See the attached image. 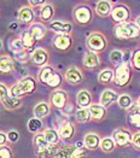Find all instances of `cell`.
<instances>
[{"instance_id":"7402d4cb","label":"cell","mask_w":140,"mask_h":158,"mask_svg":"<svg viewBox=\"0 0 140 158\" xmlns=\"http://www.w3.org/2000/svg\"><path fill=\"white\" fill-rule=\"evenodd\" d=\"M76 102H77V105L80 106V109L89 107L91 106V102H92L91 93L88 91H86V89H81L80 92L77 93Z\"/></svg>"},{"instance_id":"30bf717a","label":"cell","mask_w":140,"mask_h":158,"mask_svg":"<svg viewBox=\"0 0 140 158\" xmlns=\"http://www.w3.org/2000/svg\"><path fill=\"white\" fill-rule=\"evenodd\" d=\"M132 134L126 129H117L112 133V139L115 144L118 146H126L132 143Z\"/></svg>"},{"instance_id":"484cf974","label":"cell","mask_w":140,"mask_h":158,"mask_svg":"<svg viewBox=\"0 0 140 158\" xmlns=\"http://www.w3.org/2000/svg\"><path fill=\"white\" fill-rule=\"evenodd\" d=\"M21 40H22V42H23V45H24L27 51L33 50V48L35 47V45H36V41H38V40L33 36V34H32L29 30H24V31L22 33Z\"/></svg>"},{"instance_id":"4fadbf2b","label":"cell","mask_w":140,"mask_h":158,"mask_svg":"<svg viewBox=\"0 0 140 158\" xmlns=\"http://www.w3.org/2000/svg\"><path fill=\"white\" fill-rule=\"evenodd\" d=\"M100 143L102 139L97 133H88L83 138V144L87 150H97L98 147H100Z\"/></svg>"},{"instance_id":"836d02e7","label":"cell","mask_w":140,"mask_h":158,"mask_svg":"<svg viewBox=\"0 0 140 158\" xmlns=\"http://www.w3.org/2000/svg\"><path fill=\"white\" fill-rule=\"evenodd\" d=\"M116 147L114 139L112 138H104L102 139V143H100V148L104 153H111Z\"/></svg>"},{"instance_id":"ac0fdd59","label":"cell","mask_w":140,"mask_h":158,"mask_svg":"<svg viewBox=\"0 0 140 158\" xmlns=\"http://www.w3.org/2000/svg\"><path fill=\"white\" fill-rule=\"evenodd\" d=\"M118 97L120 95H117V93L112 91V89H105L102 93V95H100V105H103L106 109L108 106H110L112 103L117 102Z\"/></svg>"},{"instance_id":"f907efd6","label":"cell","mask_w":140,"mask_h":158,"mask_svg":"<svg viewBox=\"0 0 140 158\" xmlns=\"http://www.w3.org/2000/svg\"><path fill=\"white\" fill-rule=\"evenodd\" d=\"M9 29H10V30H16V29H17V23L10 24V26H9Z\"/></svg>"},{"instance_id":"277c9868","label":"cell","mask_w":140,"mask_h":158,"mask_svg":"<svg viewBox=\"0 0 140 158\" xmlns=\"http://www.w3.org/2000/svg\"><path fill=\"white\" fill-rule=\"evenodd\" d=\"M130 79H132V71H130V68L128 64L123 63L116 68L114 77V82L116 83V86L125 87L129 83Z\"/></svg>"},{"instance_id":"e0dca14e","label":"cell","mask_w":140,"mask_h":158,"mask_svg":"<svg viewBox=\"0 0 140 158\" xmlns=\"http://www.w3.org/2000/svg\"><path fill=\"white\" fill-rule=\"evenodd\" d=\"M100 64V58L98 56V53L92 52V51H87L85 53L83 57V65L87 69H95L97 66Z\"/></svg>"},{"instance_id":"ffe728a7","label":"cell","mask_w":140,"mask_h":158,"mask_svg":"<svg viewBox=\"0 0 140 158\" xmlns=\"http://www.w3.org/2000/svg\"><path fill=\"white\" fill-rule=\"evenodd\" d=\"M33 112H34V115H35V117H36V118H39V119L45 118V117H46V116H49V115H50V112H51L50 104H49V103H46V102H40V103H38L36 105L34 106Z\"/></svg>"},{"instance_id":"74e56055","label":"cell","mask_w":140,"mask_h":158,"mask_svg":"<svg viewBox=\"0 0 140 158\" xmlns=\"http://www.w3.org/2000/svg\"><path fill=\"white\" fill-rule=\"evenodd\" d=\"M10 50H12L16 54H19V53L27 51L24 45H23V42H22V40H21V38H19V39H15L10 42Z\"/></svg>"},{"instance_id":"8fae6325","label":"cell","mask_w":140,"mask_h":158,"mask_svg":"<svg viewBox=\"0 0 140 158\" xmlns=\"http://www.w3.org/2000/svg\"><path fill=\"white\" fill-rule=\"evenodd\" d=\"M50 29L57 33V35H70L73 27L70 23L62 22V21H53L50 23Z\"/></svg>"},{"instance_id":"2e32d148","label":"cell","mask_w":140,"mask_h":158,"mask_svg":"<svg viewBox=\"0 0 140 158\" xmlns=\"http://www.w3.org/2000/svg\"><path fill=\"white\" fill-rule=\"evenodd\" d=\"M112 10V2L109 0H100L95 5V12L100 17H108L109 15H111Z\"/></svg>"},{"instance_id":"d4e9b609","label":"cell","mask_w":140,"mask_h":158,"mask_svg":"<svg viewBox=\"0 0 140 158\" xmlns=\"http://www.w3.org/2000/svg\"><path fill=\"white\" fill-rule=\"evenodd\" d=\"M89 112H91V116L93 119H97V121H100L105 117L106 115V109L100 104H91V106L88 107Z\"/></svg>"},{"instance_id":"681fc988","label":"cell","mask_w":140,"mask_h":158,"mask_svg":"<svg viewBox=\"0 0 140 158\" xmlns=\"http://www.w3.org/2000/svg\"><path fill=\"white\" fill-rule=\"evenodd\" d=\"M132 57H133V56H132V52H130V51H125V52H123V63L128 64V62H129V59H130Z\"/></svg>"},{"instance_id":"603a6c76","label":"cell","mask_w":140,"mask_h":158,"mask_svg":"<svg viewBox=\"0 0 140 158\" xmlns=\"http://www.w3.org/2000/svg\"><path fill=\"white\" fill-rule=\"evenodd\" d=\"M54 74H56L54 69L50 65H46V66H44V68H41L40 73H39V80H40L41 83H44V85L47 86Z\"/></svg>"},{"instance_id":"4dcf8cb0","label":"cell","mask_w":140,"mask_h":158,"mask_svg":"<svg viewBox=\"0 0 140 158\" xmlns=\"http://www.w3.org/2000/svg\"><path fill=\"white\" fill-rule=\"evenodd\" d=\"M115 77V73L111 69H104L99 73L98 75V82L102 83V85H108L110 83L111 81H114Z\"/></svg>"},{"instance_id":"c3c4849f","label":"cell","mask_w":140,"mask_h":158,"mask_svg":"<svg viewBox=\"0 0 140 158\" xmlns=\"http://www.w3.org/2000/svg\"><path fill=\"white\" fill-rule=\"evenodd\" d=\"M7 143V134L4 132H0V147L5 146Z\"/></svg>"},{"instance_id":"7bdbcfd3","label":"cell","mask_w":140,"mask_h":158,"mask_svg":"<svg viewBox=\"0 0 140 158\" xmlns=\"http://www.w3.org/2000/svg\"><path fill=\"white\" fill-rule=\"evenodd\" d=\"M0 158H12V150L9 146L0 147Z\"/></svg>"},{"instance_id":"7a4b0ae2","label":"cell","mask_w":140,"mask_h":158,"mask_svg":"<svg viewBox=\"0 0 140 158\" xmlns=\"http://www.w3.org/2000/svg\"><path fill=\"white\" fill-rule=\"evenodd\" d=\"M115 35L118 39H134L140 35V29L135 23H121L115 27Z\"/></svg>"},{"instance_id":"d590c367","label":"cell","mask_w":140,"mask_h":158,"mask_svg":"<svg viewBox=\"0 0 140 158\" xmlns=\"http://www.w3.org/2000/svg\"><path fill=\"white\" fill-rule=\"evenodd\" d=\"M34 145L36 147V150H42V148L50 146V144L47 143V140H46L44 133H40V134H36V135L34 136Z\"/></svg>"},{"instance_id":"9c48e42d","label":"cell","mask_w":140,"mask_h":158,"mask_svg":"<svg viewBox=\"0 0 140 158\" xmlns=\"http://www.w3.org/2000/svg\"><path fill=\"white\" fill-rule=\"evenodd\" d=\"M68 103V94L63 89H57L51 94V104L57 109H64Z\"/></svg>"},{"instance_id":"d6a6232c","label":"cell","mask_w":140,"mask_h":158,"mask_svg":"<svg viewBox=\"0 0 140 158\" xmlns=\"http://www.w3.org/2000/svg\"><path fill=\"white\" fill-rule=\"evenodd\" d=\"M117 104L120 107H122V109H125V110H129L132 105H133V99H132V97L127 94V93H123V94H121L120 97H118V100H117Z\"/></svg>"},{"instance_id":"f35d334b","label":"cell","mask_w":140,"mask_h":158,"mask_svg":"<svg viewBox=\"0 0 140 158\" xmlns=\"http://www.w3.org/2000/svg\"><path fill=\"white\" fill-rule=\"evenodd\" d=\"M110 60L117 66L123 64V52L121 50H112L110 53Z\"/></svg>"},{"instance_id":"e575fe53","label":"cell","mask_w":140,"mask_h":158,"mask_svg":"<svg viewBox=\"0 0 140 158\" xmlns=\"http://www.w3.org/2000/svg\"><path fill=\"white\" fill-rule=\"evenodd\" d=\"M74 146H61L53 158H71Z\"/></svg>"},{"instance_id":"4316f807","label":"cell","mask_w":140,"mask_h":158,"mask_svg":"<svg viewBox=\"0 0 140 158\" xmlns=\"http://www.w3.org/2000/svg\"><path fill=\"white\" fill-rule=\"evenodd\" d=\"M61 145H50L42 150H36V155L39 158H53L54 155L57 153V151L59 150Z\"/></svg>"},{"instance_id":"5b68a950","label":"cell","mask_w":140,"mask_h":158,"mask_svg":"<svg viewBox=\"0 0 140 158\" xmlns=\"http://www.w3.org/2000/svg\"><path fill=\"white\" fill-rule=\"evenodd\" d=\"M74 18L77 24L86 26L92 21V11L87 5H80L74 10Z\"/></svg>"},{"instance_id":"cb8c5ba5","label":"cell","mask_w":140,"mask_h":158,"mask_svg":"<svg viewBox=\"0 0 140 158\" xmlns=\"http://www.w3.org/2000/svg\"><path fill=\"white\" fill-rule=\"evenodd\" d=\"M128 121L133 127L140 128V109L137 104H133L132 107L129 109V116Z\"/></svg>"},{"instance_id":"44dd1931","label":"cell","mask_w":140,"mask_h":158,"mask_svg":"<svg viewBox=\"0 0 140 158\" xmlns=\"http://www.w3.org/2000/svg\"><path fill=\"white\" fill-rule=\"evenodd\" d=\"M58 133H59V136H61L63 140H70V139L74 136V134H75V127H74L73 123L65 122V123H63V124L61 126Z\"/></svg>"},{"instance_id":"6da1fadb","label":"cell","mask_w":140,"mask_h":158,"mask_svg":"<svg viewBox=\"0 0 140 158\" xmlns=\"http://www.w3.org/2000/svg\"><path fill=\"white\" fill-rule=\"evenodd\" d=\"M36 89V81L32 76H27L19 80L17 83H15L11 89H10V95L16 97V98H21L26 94H32Z\"/></svg>"},{"instance_id":"816d5d0a","label":"cell","mask_w":140,"mask_h":158,"mask_svg":"<svg viewBox=\"0 0 140 158\" xmlns=\"http://www.w3.org/2000/svg\"><path fill=\"white\" fill-rule=\"evenodd\" d=\"M135 24H137V26H138V28L140 29V16L137 18V19H135Z\"/></svg>"},{"instance_id":"8992f818","label":"cell","mask_w":140,"mask_h":158,"mask_svg":"<svg viewBox=\"0 0 140 158\" xmlns=\"http://www.w3.org/2000/svg\"><path fill=\"white\" fill-rule=\"evenodd\" d=\"M64 79L69 85H78L83 81V74L77 66H70L64 74Z\"/></svg>"},{"instance_id":"ba28073f","label":"cell","mask_w":140,"mask_h":158,"mask_svg":"<svg viewBox=\"0 0 140 158\" xmlns=\"http://www.w3.org/2000/svg\"><path fill=\"white\" fill-rule=\"evenodd\" d=\"M129 16H130V12H129L127 6H125V5L115 6L112 12H111V17H112L114 22H116L117 24L126 23L128 21V18H129Z\"/></svg>"},{"instance_id":"9a60e30c","label":"cell","mask_w":140,"mask_h":158,"mask_svg":"<svg viewBox=\"0 0 140 158\" xmlns=\"http://www.w3.org/2000/svg\"><path fill=\"white\" fill-rule=\"evenodd\" d=\"M16 63L15 59L10 56H1L0 57V74H10L15 70Z\"/></svg>"},{"instance_id":"ab89813d","label":"cell","mask_w":140,"mask_h":158,"mask_svg":"<svg viewBox=\"0 0 140 158\" xmlns=\"http://www.w3.org/2000/svg\"><path fill=\"white\" fill-rule=\"evenodd\" d=\"M86 147H82V148H78L76 146H74V150H73V153H71V158H85L86 156Z\"/></svg>"},{"instance_id":"52a82bcc","label":"cell","mask_w":140,"mask_h":158,"mask_svg":"<svg viewBox=\"0 0 140 158\" xmlns=\"http://www.w3.org/2000/svg\"><path fill=\"white\" fill-rule=\"evenodd\" d=\"M30 60L34 65H38V66H46L47 62H49V53L46 50L41 48V47H38L35 48L32 54H30Z\"/></svg>"},{"instance_id":"7dc6e473","label":"cell","mask_w":140,"mask_h":158,"mask_svg":"<svg viewBox=\"0 0 140 158\" xmlns=\"http://www.w3.org/2000/svg\"><path fill=\"white\" fill-rule=\"evenodd\" d=\"M47 4V1H45V0H30L29 2H28V5L32 7V6H44V5H46Z\"/></svg>"},{"instance_id":"3957f363","label":"cell","mask_w":140,"mask_h":158,"mask_svg":"<svg viewBox=\"0 0 140 158\" xmlns=\"http://www.w3.org/2000/svg\"><path fill=\"white\" fill-rule=\"evenodd\" d=\"M86 44H87L88 51L98 53V52H103L106 48L108 41H106V38L104 36V34L99 33V31H94V33L89 34Z\"/></svg>"},{"instance_id":"8d00e7d4","label":"cell","mask_w":140,"mask_h":158,"mask_svg":"<svg viewBox=\"0 0 140 158\" xmlns=\"http://www.w3.org/2000/svg\"><path fill=\"white\" fill-rule=\"evenodd\" d=\"M27 127H28V131L30 133H38L42 128V122H41V119L34 117V118H30L28 121Z\"/></svg>"},{"instance_id":"60d3db41","label":"cell","mask_w":140,"mask_h":158,"mask_svg":"<svg viewBox=\"0 0 140 158\" xmlns=\"http://www.w3.org/2000/svg\"><path fill=\"white\" fill-rule=\"evenodd\" d=\"M9 95H10V89L7 88V86L5 83L0 82V102L2 103Z\"/></svg>"},{"instance_id":"b9f144b4","label":"cell","mask_w":140,"mask_h":158,"mask_svg":"<svg viewBox=\"0 0 140 158\" xmlns=\"http://www.w3.org/2000/svg\"><path fill=\"white\" fill-rule=\"evenodd\" d=\"M61 83H62V76H61L58 73H56V74L53 75V77L51 79V81L49 82V85H47V86H50V87H53V88H56V87L61 86Z\"/></svg>"},{"instance_id":"bcb514c9","label":"cell","mask_w":140,"mask_h":158,"mask_svg":"<svg viewBox=\"0 0 140 158\" xmlns=\"http://www.w3.org/2000/svg\"><path fill=\"white\" fill-rule=\"evenodd\" d=\"M132 145L137 150H140V132H137L132 138Z\"/></svg>"},{"instance_id":"ee69618b","label":"cell","mask_w":140,"mask_h":158,"mask_svg":"<svg viewBox=\"0 0 140 158\" xmlns=\"http://www.w3.org/2000/svg\"><path fill=\"white\" fill-rule=\"evenodd\" d=\"M132 64L134 66V69L140 70V48L137 50L135 52L133 53V57H132Z\"/></svg>"},{"instance_id":"83f0119b","label":"cell","mask_w":140,"mask_h":158,"mask_svg":"<svg viewBox=\"0 0 140 158\" xmlns=\"http://www.w3.org/2000/svg\"><path fill=\"white\" fill-rule=\"evenodd\" d=\"M53 15H54V7H53L52 4L47 2L40 10V19L42 22H50L52 19V17H53Z\"/></svg>"},{"instance_id":"5bb4252c","label":"cell","mask_w":140,"mask_h":158,"mask_svg":"<svg viewBox=\"0 0 140 158\" xmlns=\"http://www.w3.org/2000/svg\"><path fill=\"white\" fill-rule=\"evenodd\" d=\"M35 18V13L33 11V9L28 5V6H22L18 11V19L24 23V24H29L32 23L33 24V21Z\"/></svg>"},{"instance_id":"f5cc1de1","label":"cell","mask_w":140,"mask_h":158,"mask_svg":"<svg viewBox=\"0 0 140 158\" xmlns=\"http://www.w3.org/2000/svg\"><path fill=\"white\" fill-rule=\"evenodd\" d=\"M1 48H2V40L0 39V51H1Z\"/></svg>"},{"instance_id":"1f68e13d","label":"cell","mask_w":140,"mask_h":158,"mask_svg":"<svg viewBox=\"0 0 140 158\" xmlns=\"http://www.w3.org/2000/svg\"><path fill=\"white\" fill-rule=\"evenodd\" d=\"M75 117L78 123H87L91 121L92 116H91V112H89L88 107H83V109H78L75 114Z\"/></svg>"},{"instance_id":"7c38bea8","label":"cell","mask_w":140,"mask_h":158,"mask_svg":"<svg viewBox=\"0 0 140 158\" xmlns=\"http://www.w3.org/2000/svg\"><path fill=\"white\" fill-rule=\"evenodd\" d=\"M73 40L70 35H56L53 39V46L59 51H66L71 47Z\"/></svg>"},{"instance_id":"f1b7e54d","label":"cell","mask_w":140,"mask_h":158,"mask_svg":"<svg viewBox=\"0 0 140 158\" xmlns=\"http://www.w3.org/2000/svg\"><path fill=\"white\" fill-rule=\"evenodd\" d=\"M44 135H45V138H46V140L50 145H58L59 144L61 136H59L58 131L52 129V128H47V129L44 131Z\"/></svg>"},{"instance_id":"f546056e","label":"cell","mask_w":140,"mask_h":158,"mask_svg":"<svg viewBox=\"0 0 140 158\" xmlns=\"http://www.w3.org/2000/svg\"><path fill=\"white\" fill-rule=\"evenodd\" d=\"M2 105L6 110H16L18 107H21L22 105V102H21V98H16V97H11L9 95L4 102H2Z\"/></svg>"},{"instance_id":"f6af8a7d","label":"cell","mask_w":140,"mask_h":158,"mask_svg":"<svg viewBox=\"0 0 140 158\" xmlns=\"http://www.w3.org/2000/svg\"><path fill=\"white\" fill-rule=\"evenodd\" d=\"M18 139H19V134L17 131H10L7 133V140L10 143H17Z\"/></svg>"},{"instance_id":"d6986e66","label":"cell","mask_w":140,"mask_h":158,"mask_svg":"<svg viewBox=\"0 0 140 158\" xmlns=\"http://www.w3.org/2000/svg\"><path fill=\"white\" fill-rule=\"evenodd\" d=\"M33 36L36 40H41L46 36V33H47V28L44 23H40V22H35L33 24H30V28L28 29Z\"/></svg>"},{"instance_id":"db71d44e","label":"cell","mask_w":140,"mask_h":158,"mask_svg":"<svg viewBox=\"0 0 140 158\" xmlns=\"http://www.w3.org/2000/svg\"><path fill=\"white\" fill-rule=\"evenodd\" d=\"M137 105L139 106V109H140V98H139V99H138V103H137Z\"/></svg>"}]
</instances>
